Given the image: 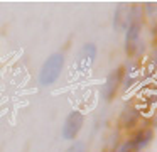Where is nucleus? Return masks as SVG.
<instances>
[{
    "instance_id": "obj_8",
    "label": "nucleus",
    "mask_w": 157,
    "mask_h": 152,
    "mask_svg": "<svg viewBox=\"0 0 157 152\" xmlns=\"http://www.w3.org/2000/svg\"><path fill=\"white\" fill-rule=\"evenodd\" d=\"M130 20V7L127 5H118L115 9V19H113V29L122 30L128 25Z\"/></svg>"
},
{
    "instance_id": "obj_12",
    "label": "nucleus",
    "mask_w": 157,
    "mask_h": 152,
    "mask_svg": "<svg viewBox=\"0 0 157 152\" xmlns=\"http://www.w3.org/2000/svg\"><path fill=\"white\" fill-rule=\"evenodd\" d=\"M154 34H155V37H157V22H155V25H154Z\"/></svg>"
},
{
    "instance_id": "obj_2",
    "label": "nucleus",
    "mask_w": 157,
    "mask_h": 152,
    "mask_svg": "<svg viewBox=\"0 0 157 152\" xmlns=\"http://www.w3.org/2000/svg\"><path fill=\"white\" fill-rule=\"evenodd\" d=\"M64 64H66V57L63 53H52L51 56H48L37 74L39 84L41 86H52L61 76Z\"/></svg>"
},
{
    "instance_id": "obj_3",
    "label": "nucleus",
    "mask_w": 157,
    "mask_h": 152,
    "mask_svg": "<svg viewBox=\"0 0 157 152\" xmlns=\"http://www.w3.org/2000/svg\"><path fill=\"white\" fill-rule=\"evenodd\" d=\"M123 74H125V68L123 66H118L108 73V76H106L105 83L101 86V98L105 101H112L118 95L120 88H122Z\"/></svg>"
},
{
    "instance_id": "obj_6",
    "label": "nucleus",
    "mask_w": 157,
    "mask_h": 152,
    "mask_svg": "<svg viewBox=\"0 0 157 152\" xmlns=\"http://www.w3.org/2000/svg\"><path fill=\"white\" fill-rule=\"evenodd\" d=\"M96 54H98V49L93 42L83 44L81 49L78 51V56H76V69L79 73H88L95 64Z\"/></svg>"
},
{
    "instance_id": "obj_5",
    "label": "nucleus",
    "mask_w": 157,
    "mask_h": 152,
    "mask_svg": "<svg viewBox=\"0 0 157 152\" xmlns=\"http://www.w3.org/2000/svg\"><path fill=\"white\" fill-rule=\"evenodd\" d=\"M127 138H128L133 152H144L154 140V128L149 127V125H144V127L132 130V134Z\"/></svg>"
},
{
    "instance_id": "obj_11",
    "label": "nucleus",
    "mask_w": 157,
    "mask_h": 152,
    "mask_svg": "<svg viewBox=\"0 0 157 152\" xmlns=\"http://www.w3.org/2000/svg\"><path fill=\"white\" fill-rule=\"evenodd\" d=\"M115 152H133V149H132V145H130L128 138H125V140L120 142V144L117 145Z\"/></svg>"
},
{
    "instance_id": "obj_4",
    "label": "nucleus",
    "mask_w": 157,
    "mask_h": 152,
    "mask_svg": "<svg viewBox=\"0 0 157 152\" xmlns=\"http://www.w3.org/2000/svg\"><path fill=\"white\" fill-rule=\"evenodd\" d=\"M83 125H85V115L81 110H73L68 113V117L64 118V123L61 128V135L64 140H76L78 134L81 132Z\"/></svg>"
},
{
    "instance_id": "obj_10",
    "label": "nucleus",
    "mask_w": 157,
    "mask_h": 152,
    "mask_svg": "<svg viewBox=\"0 0 157 152\" xmlns=\"http://www.w3.org/2000/svg\"><path fill=\"white\" fill-rule=\"evenodd\" d=\"M64 152H86V145H85V142H81V140H75Z\"/></svg>"
},
{
    "instance_id": "obj_7",
    "label": "nucleus",
    "mask_w": 157,
    "mask_h": 152,
    "mask_svg": "<svg viewBox=\"0 0 157 152\" xmlns=\"http://www.w3.org/2000/svg\"><path fill=\"white\" fill-rule=\"evenodd\" d=\"M139 122H140V111L135 107L123 108L122 115H120V125H122L123 130H135Z\"/></svg>"
},
{
    "instance_id": "obj_9",
    "label": "nucleus",
    "mask_w": 157,
    "mask_h": 152,
    "mask_svg": "<svg viewBox=\"0 0 157 152\" xmlns=\"http://www.w3.org/2000/svg\"><path fill=\"white\" fill-rule=\"evenodd\" d=\"M137 80H139V73H137L135 69H132V71H127V73L123 74V81H122V86H123V90H128V88H132L133 84L137 83Z\"/></svg>"
},
{
    "instance_id": "obj_1",
    "label": "nucleus",
    "mask_w": 157,
    "mask_h": 152,
    "mask_svg": "<svg viewBox=\"0 0 157 152\" xmlns=\"http://www.w3.org/2000/svg\"><path fill=\"white\" fill-rule=\"evenodd\" d=\"M142 7H130V20L125 27V51L128 56H135L140 49V30H142Z\"/></svg>"
}]
</instances>
